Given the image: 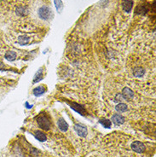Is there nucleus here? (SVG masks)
<instances>
[{"label": "nucleus", "instance_id": "nucleus-1", "mask_svg": "<svg viewBox=\"0 0 156 157\" xmlns=\"http://www.w3.org/2000/svg\"><path fill=\"white\" fill-rule=\"evenodd\" d=\"M37 123L39 126L44 131H49L51 127V123L45 114H40L39 116H38Z\"/></svg>", "mask_w": 156, "mask_h": 157}, {"label": "nucleus", "instance_id": "nucleus-2", "mask_svg": "<svg viewBox=\"0 0 156 157\" xmlns=\"http://www.w3.org/2000/svg\"><path fill=\"white\" fill-rule=\"evenodd\" d=\"M38 15L42 20H49L51 16V9L48 6H42L39 9Z\"/></svg>", "mask_w": 156, "mask_h": 157}, {"label": "nucleus", "instance_id": "nucleus-3", "mask_svg": "<svg viewBox=\"0 0 156 157\" xmlns=\"http://www.w3.org/2000/svg\"><path fill=\"white\" fill-rule=\"evenodd\" d=\"M131 150L136 152V153H138V154H142L146 150V147L144 145V144H143L142 142L140 141H135L131 144Z\"/></svg>", "mask_w": 156, "mask_h": 157}, {"label": "nucleus", "instance_id": "nucleus-4", "mask_svg": "<svg viewBox=\"0 0 156 157\" xmlns=\"http://www.w3.org/2000/svg\"><path fill=\"white\" fill-rule=\"evenodd\" d=\"M75 132L78 133V135L81 138H85L88 134V130H87V127L84 125H81V124H75L74 126Z\"/></svg>", "mask_w": 156, "mask_h": 157}, {"label": "nucleus", "instance_id": "nucleus-5", "mask_svg": "<svg viewBox=\"0 0 156 157\" xmlns=\"http://www.w3.org/2000/svg\"><path fill=\"white\" fill-rule=\"evenodd\" d=\"M69 105H70V108H71L72 109H74V111H76V112L78 113L79 114H81V115H83V116H84V115L86 114V110H85V108H84V106L78 104L77 102H70Z\"/></svg>", "mask_w": 156, "mask_h": 157}, {"label": "nucleus", "instance_id": "nucleus-6", "mask_svg": "<svg viewBox=\"0 0 156 157\" xmlns=\"http://www.w3.org/2000/svg\"><path fill=\"white\" fill-rule=\"evenodd\" d=\"M112 121L115 126H120V125L125 123V118L123 117L122 115H120L119 114H114L112 116Z\"/></svg>", "mask_w": 156, "mask_h": 157}, {"label": "nucleus", "instance_id": "nucleus-7", "mask_svg": "<svg viewBox=\"0 0 156 157\" xmlns=\"http://www.w3.org/2000/svg\"><path fill=\"white\" fill-rule=\"evenodd\" d=\"M122 96H123V97H124V99L125 100H131L132 98H133V96H134V93H133V91L130 89V88H128V87H125L124 89H123V90H122Z\"/></svg>", "mask_w": 156, "mask_h": 157}, {"label": "nucleus", "instance_id": "nucleus-8", "mask_svg": "<svg viewBox=\"0 0 156 157\" xmlns=\"http://www.w3.org/2000/svg\"><path fill=\"white\" fill-rule=\"evenodd\" d=\"M132 7H133V1L132 0H124L122 2V8L125 12H127V13L131 12V10L132 9Z\"/></svg>", "mask_w": 156, "mask_h": 157}, {"label": "nucleus", "instance_id": "nucleus-9", "mask_svg": "<svg viewBox=\"0 0 156 157\" xmlns=\"http://www.w3.org/2000/svg\"><path fill=\"white\" fill-rule=\"evenodd\" d=\"M57 125H58V128H59L62 132H66L68 130V124L65 121V120H63V119H62V118L58 120Z\"/></svg>", "mask_w": 156, "mask_h": 157}, {"label": "nucleus", "instance_id": "nucleus-10", "mask_svg": "<svg viewBox=\"0 0 156 157\" xmlns=\"http://www.w3.org/2000/svg\"><path fill=\"white\" fill-rule=\"evenodd\" d=\"M15 13L18 16H25L28 14V9L26 6H18L15 9Z\"/></svg>", "mask_w": 156, "mask_h": 157}, {"label": "nucleus", "instance_id": "nucleus-11", "mask_svg": "<svg viewBox=\"0 0 156 157\" xmlns=\"http://www.w3.org/2000/svg\"><path fill=\"white\" fill-rule=\"evenodd\" d=\"M45 90H46V88L44 87V85H39L36 88H34L33 92V95L35 96H40L43 94H44Z\"/></svg>", "mask_w": 156, "mask_h": 157}, {"label": "nucleus", "instance_id": "nucleus-12", "mask_svg": "<svg viewBox=\"0 0 156 157\" xmlns=\"http://www.w3.org/2000/svg\"><path fill=\"white\" fill-rule=\"evenodd\" d=\"M145 75V70L144 69L141 67H136L133 69V75L137 78H141Z\"/></svg>", "mask_w": 156, "mask_h": 157}, {"label": "nucleus", "instance_id": "nucleus-13", "mask_svg": "<svg viewBox=\"0 0 156 157\" xmlns=\"http://www.w3.org/2000/svg\"><path fill=\"white\" fill-rule=\"evenodd\" d=\"M34 136L40 142H45L47 140L46 135L43 132H41V131H36V132H34Z\"/></svg>", "mask_w": 156, "mask_h": 157}, {"label": "nucleus", "instance_id": "nucleus-14", "mask_svg": "<svg viewBox=\"0 0 156 157\" xmlns=\"http://www.w3.org/2000/svg\"><path fill=\"white\" fill-rule=\"evenodd\" d=\"M43 76H44V72H43V69L41 68V69H39L37 71L36 75H34V78H33V83L35 84V83L39 82L40 80L43 79Z\"/></svg>", "mask_w": 156, "mask_h": 157}, {"label": "nucleus", "instance_id": "nucleus-15", "mask_svg": "<svg viewBox=\"0 0 156 157\" xmlns=\"http://www.w3.org/2000/svg\"><path fill=\"white\" fill-rule=\"evenodd\" d=\"M4 58L9 62H13L16 58V53L15 51H7L4 55Z\"/></svg>", "mask_w": 156, "mask_h": 157}, {"label": "nucleus", "instance_id": "nucleus-16", "mask_svg": "<svg viewBox=\"0 0 156 157\" xmlns=\"http://www.w3.org/2000/svg\"><path fill=\"white\" fill-rule=\"evenodd\" d=\"M128 109V107L125 103H123V102H119L118 103L116 106H115V110L118 112V113H124L125 112L126 110Z\"/></svg>", "mask_w": 156, "mask_h": 157}, {"label": "nucleus", "instance_id": "nucleus-17", "mask_svg": "<svg viewBox=\"0 0 156 157\" xmlns=\"http://www.w3.org/2000/svg\"><path fill=\"white\" fill-rule=\"evenodd\" d=\"M30 39H31V38H29L28 36L23 35V36H20V37L18 38L17 42H18V44H20V45H24L28 44V42L30 41Z\"/></svg>", "mask_w": 156, "mask_h": 157}, {"label": "nucleus", "instance_id": "nucleus-18", "mask_svg": "<svg viewBox=\"0 0 156 157\" xmlns=\"http://www.w3.org/2000/svg\"><path fill=\"white\" fill-rule=\"evenodd\" d=\"M99 123L105 128H110L112 126L111 120H108V119H101V120H99Z\"/></svg>", "mask_w": 156, "mask_h": 157}, {"label": "nucleus", "instance_id": "nucleus-19", "mask_svg": "<svg viewBox=\"0 0 156 157\" xmlns=\"http://www.w3.org/2000/svg\"><path fill=\"white\" fill-rule=\"evenodd\" d=\"M54 3H55V6H56V10L59 13H61L62 11V9H63V7H64L62 1V0H54Z\"/></svg>", "mask_w": 156, "mask_h": 157}, {"label": "nucleus", "instance_id": "nucleus-20", "mask_svg": "<svg viewBox=\"0 0 156 157\" xmlns=\"http://www.w3.org/2000/svg\"><path fill=\"white\" fill-rule=\"evenodd\" d=\"M148 12V9L144 6V5H139L137 9H136V13L137 14H140V15H145Z\"/></svg>", "mask_w": 156, "mask_h": 157}, {"label": "nucleus", "instance_id": "nucleus-21", "mask_svg": "<svg viewBox=\"0 0 156 157\" xmlns=\"http://www.w3.org/2000/svg\"><path fill=\"white\" fill-rule=\"evenodd\" d=\"M123 100H125V99H124L122 94H119V93L117 94V95L115 96V97H114V102H122Z\"/></svg>", "mask_w": 156, "mask_h": 157}, {"label": "nucleus", "instance_id": "nucleus-22", "mask_svg": "<svg viewBox=\"0 0 156 157\" xmlns=\"http://www.w3.org/2000/svg\"><path fill=\"white\" fill-rule=\"evenodd\" d=\"M4 69V64L0 62V70H3Z\"/></svg>", "mask_w": 156, "mask_h": 157}, {"label": "nucleus", "instance_id": "nucleus-23", "mask_svg": "<svg viewBox=\"0 0 156 157\" xmlns=\"http://www.w3.org/2000/svg\"><path fill=\"white\" fill-rule=\"evenodd\" d=\"M26 105H27V108H31L33 107L32 105H29L28 102H26Z\"/></svg>", "mask_w": 156, "mask_h": 157}]
</instances>
